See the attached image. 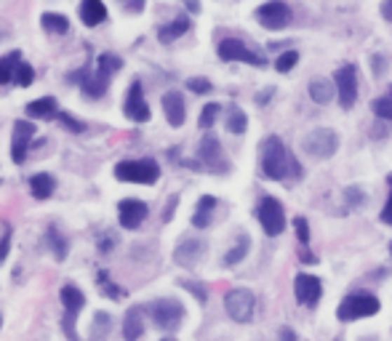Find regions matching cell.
Wrapping results in <instances>:
<instances>
[{"label":"cell","mask_w":392,"mask_h":341,"mask_svg":"<svg viewBox=\"0 0 392 341\" xmlns=\"http://www.w3.org/2000/svg\"><path fill=\"white\" fill-rule=\"evenodd\" d=\"M262 170H264L267 179H275V182L302 176V166L291 155V149L283 145L281 136H267L264 139V145H262Z\"/></svg>","instance_id":"obj_1"},{"label":"cell","mask_w":392,"mask_h":341,"mask_svg":"<svg viewBox=\"0 0 392 341\" xmlns=\"http://www.w3.org/2000/svg\"><path fill=\"white\" fill-rule=\"evenodd\" d=\"M379 312V299L374 293H350L347 299H342L337 307V317L342 323L350 320H360V317H371Z\"/></svg>","instance_id":"obj_2"},{"label":"cell","mask_w":392,"mask_h":341,"mask_svg":"<svg viewBox=\"0 0 392 341\" xmlns=\"http://www.w3.org/2000/svg\"><path fill=\"white\" fill-rule=\"evenodd\" d=\"M161 176V168L155 160H123L115 166V179L134 184H155Z\"/></svg>","instance_id":"obj_3"},{"label":"cell","mask_w":392,"mask_h":341,"mask_svg":"<svg viewBox=\"0 0 392 341\" xmlns=\"http://www.w3.org/2000/svg\"><path fill=\"white\" fill-rule=\"evenodd\" d=\"M302 149L315 160L331 158L339 149V136L334 128H312L307 136H302Z\"/></svg>","instance_id":"obj_4"},{"label":"cell","mask_w":392,"mask_h":341,"mask_svg":"<svg viewBox=\"0 0 392 341\" xmlns=\"http://www.w3.org/2000/svg\"><path fill=\"white\" fill-rule=\"evenodd\" d=\"M149 315L161 330H176L184 320V307L176 299H158L149 307Z\"/></svg>","instance_id":"obj_5"},{"label":"cell","mask_w":392,"mask_h":341,"mask_svg":"<svg viewBox=\"0 0 392 341\" xmlns=\"http://www.w3.org/2000/svg\"><path fill=\"white\" fill-rule=\"evenodd\" d=\"M254 307H257V296L248 288H232L227 296H224V309L232 320L238 323H251L254 317Z\"/></svg>","instance_id":"obj_6"},{"label":"cell","mask_w":392,"mask_h":341,"mask_svg":"<svg viewBox=\"0 0 392 341\" xmlns=\"http://www.w3.org/2000/svg\"><path fill=\"white\" fill-rule=\"evenodd\" d=\"M257 219L262 222L264 227V232L270 237L281 235L285 227V213H283V206L275 200V197H264L262 203H259L257 208Z\"/></svg>","instance_id":"obj_7"},{"label":"cell","mask_w":392,"mask_h":341,"mask_svg":"<svg viewBox=\"0 0 392 341\" xmlns=\"http://www.w3.org/2000/svg\"><path fill=\"white\" fill-rule=\"evenodd\" d=\"M334 83H337L339 105L344 109H350L358 102V69H355V65L339 67L337 75H334Z\"/></svg>","instance_id":"obj_8"},{"label":"cell","mask_w":392,"mask_h":341,"mask_svg":"<svg viewBox=\"0 0 392 341\" xmlns=\"http://www.w3.org/2000/svg\"><path fill=\"white\" fill-rule=\"evenodd\" d=\"M257 19L264 29H283L291 22V8L285 6L283 0H270V3L257 8Z\"/></svg>","instance_id":"obj_9"},{"label":"cell","mask_w":392,"mask_h":341,"mask_svg":"<svg viewBox=\"0 0 392 341\" xmlns=\"http://www.w3.org/2000/svg\"><path fill=\"white\" fill-rule=\"evenodd\" d=\"M219 56L224 59V62H245V65H254V67H262L264 65V59L254 53L251 48H245V43L235 38H227L219 43Z\"/></svg>","instance_id":"obj_10"},{"label":"cell","mask_w":392,"mask_h":341,"mask_svg":"<svg viewBox=\"0 0 392 341\" xmlns=\"http://www.w3.org/2000/svg\"><path fill=\"white\" fill-rule=\"evenodd\" d=\"M294 290H297V299L299 304H304V307H318L320 302V293H323V286H320V277L315 275H297L294 280Z\"/></svg>","instance_id":"obj_11"},{"label":"cell","mask_w":392,"mask_h":341,"mask_svg":"<svg viewBox=\"0 0 392 341\" xmlns=\"http://www.w3.org/2000/svg\"><path fill=\"white\" fill-rule=\"evenodd\" d=\"M198 158L203 166H208L211 170H227V160H224V152H222V145H219L217 136H203L201 142V149H198Z\"/></svg>","instance_id":"obj_12"},{"label":"cell","mask_w":392,"mask_h":341,"mask_svg":"<svg viewBox=\"0 0 392 341\" xmlns=\"http://www.w3.org/2000/svg\"><path fill=\"white\" fill-rule=\"evenodd\" d=\"M126 115L134 120V123H147L149 120V107L142 96V83L134 80L131 88H128V96H126Z\"/></svg>","instance_id":"obj_13"},{"label":"cell","mask_w":392,"mask_h":341,"mask_svg":"<svg viewBox=\"0 0 392 341\" xmlns=\"http://www.w3.org/2000/svg\"><path fill=\"white\" fill-rule=\"evenodd\" d=\"M32 136H35V126H29L27 120H16L14 123V145H11V158H14V163H25Z\"/></svg>","instance_id":"obj_14"},{"label":"cell","mask_w":392,"mask_h":341,"mask_svg":"<svg viewBox=\"0 0 392 341\" xmlns=\"http://www.w3.org/2000/svg\"><path fill=\"white\" fill-rule=\"evenodd\" d=\"M203 240H198V237H187V240H182L179 246H176L174 250V262L179 264V267H195L198 264V259L203 256Z\"/></svg>","instance_id":"obj_15"},{"label":"cell","mask_w":392,"mask_h":341,"mask_svg":"<svg viewBox=\"0 0 392 341\" xmlns=\"http://www.w3.org/2000/svg\"><path fill=\"white\" fill-rule=\"evenodd\" d=\"M118 213H121V224L126 229H136L147 216V206L142 200H123L118 206Z\"/></svg>","instance_id":"obj_16"},{"label":"cell","mask_w":392,"mask_h":341,"mask_svg":"<svg viewBox=\"0 0 392 341\" xmlns=\"http://www.w3.org/2000/svg\"><path fill=\"white\" fill-rule=\"evenodd\" d=\"M163 112H165V120L179 128L184 123V115H187V107H184V99L179 91H168L163 96Z\"/></svg>","instance_id":"obj_17"},{"label":"cell","mask_w":392,"mask_h":341,"mask_svg":"<svg viewBox=\"0 0 392 341\" xmlns=\"http://www.w3.org/2000/svg\"><path fill=\"white\" fill-rule=\"evenodd\" d=\"M75 78L81 80V88L88 93V96H102V93L107 91V80L109 78H104L99 69H96V72H91V69H81Z\"/></svg>","instance_id":"obj_18"},{"label":"cell","mask_w":392,"mask_h":341,"mask_svg":"<svg viewBox=\"0 0 392 341\" xmlns=\"http://www.w3.org/2000/svg\"><path fill=\"white\" fill-rule=\"evenodd\" d=\"M142 333H144V309L131 307L126 312V320H123V336H126V341H136Z\"/></svg>","instance_id":"obj_19"},{"label":"cell","mask_w":392,"mask_h":341,"mask_svg":"<svg viewBox=\"0 0 392 341\" xmlns=\"http://www.w3.org/2000/svg\"><path fill=\"white\" fill-rule=\"evenodd\" d=\"M81 19L88 27L102 25L107 19V8L102 0H81Z\"/></svg>","instance_id":"obj_20"},{"label":"cell","mask_w":392,"mask_h":341,"mask_svg":"<svg viewBox=\"0 0 392 341\" xmlns=\"http://www.w3.org/2000/svg\"><path fill=\"white\" fill-rule=\"evenodd\" d=\"M27 115L29 118H38V120H51L56 118V102L51 96H43V99H35L27 105Z\"/></svg>","instance_id":"obj_21"},{"label":"cell","mask_w":392,"mask_h":341,"mask_svg":"<svg viewBox=\"0 0 392 341\" xmlns=\"http://www.w3.org/2000/svg\"><path fill=\"white\" fill-rule=\"evenodd\" d=\"M217 208V197L211 195H203L198 200V208H195V216H192V224L198 227V229H203L211 224V210Z\"/></svg>","instance_id":"obj_22"},{"label":"cell","mask_w":392,"mask_h":341,"mask_svg":"<svg viewBox=\"0 0 392 341\" xmlns=\"http://www.w3.org/2000/svg\"><path fill=\"white\" fill-rule=\"evenodd\" d=\"M189 29V19L187 16H176L171 25H165L158 29V38H161V43H171V40L182 38L184 32Z\"/></svg>","instance_id":"obj_23"},{"label":"cell","mask_w":392,"mask_h":341,"mask_svg":"<svg viewBox=\"0 0 392 341\" xmlns=\"http://www.w3.org/2000/svg\"><path fill=\"white\" fill-rule=\"evenodd\" d=\"M307 91H310L312 102H318V105H328V102L334 99V91H337V86H331L328 80L315 78L310 86H307Z\"/></svg>","instance_id":"obj_24"},{"label":"cell","mask_w":392,"mask_h":341,"mask_svg":"<svg viewBox=\"0 0 392 341\" xmlns=\"http://www.w3.org/2000/svg\"><path fill=\"white\" fill-rule=\"evenodd\" d=\"M62 304H65L67 315H78L83 307H86V296L81 293V288L67 286V288H62Z\"/></svg>","instance_id":"obj_25"},{"label":"cell","mask_w":392,"mask_h":341,"mask_svg":"<svg viewBox=\"0 0 392 341\" xmlns=\"http://www.w3.org/2000/svg\"><path fill=\"white\" fill-rule=\"evenodd\" d=\"M54 187H56L54 176H48V173H38V176H32V179H29V189H32V195L38 197V200L51 197Z\"/></svg>","instance_id":"obj_26"},{"label":"cell","mask_w":392,"mask_h":341,"mask_svg":"<svg viewBox=\"0 0 392 341\" xmlns=\"http://www.w3.org/2000/svg\"><path fill=\"white\" fill-rule=\"evenodd\" d=\"M248 248H251V237L241 235L238 237V243H235V248H230L227 253H224V267H235L238 262H243Z\"/></svg>","instance_id":"obj_27"},{"label":"cell","mask_w":392,"mask_h":341,"mask_svg":"<svg viewBox=\"0 0 392 341\" xmlns=\"http://www.w3.org/2000/svg\"><path fill=\"white\" fill-rule=\"evenodd\" d=\"M19 51L14 53H8V56H3L0 59V83H11L14 80V72H16V67H19Z\"/></svg>","instance_id":"obj_28"},{"label":"cell","mask_w":392,"mask_h":341,"mask_svg":"<svg viewBox=\"0 0 392 341\" xmlns=\"http://www.w3.org/2000/svg\"><path fill=\"white\" fill-rule=\"evenodd\" d=\"M96 286H99V290H102V293H107V299H112V302H118V299H123V296H126V290L118 288V286L109 280L107 272H99V275H96Z\"/></svg>","instance_id":"obj_29"},{"label":"cell","mask_w":392,"mask_h":341,"mask_svg":"<svg viewBox=\"0 0 392 341\" xmlns=\"http://www.w3.org/2000/svg\"><path fill=\"white\" fill-rule=\"evenodd\" d=\"M43 27L48 29V32H67L69 29V22H67V16H62V13H43Z\"/></svg>","instance_id":"obj_30"},{"label":"cell","mask_w":392,"mask_h":341,"mask_svg":"<svg viewBox=\"0 0 392 341\" xmlns=\"http://www.w3.org/2000/svg\"><path fill=\"white\" fill-rule=\"evenodd\" d=\"M371 107H374V115H377L379 120H387V123H390L392 120V86H390V91L384 93V96H379Z\"/></svg>","instance_id":"obj_31"},{"label":"cell","mask_w":392,"mask_h":341,"mask_svg":"<svg viewBox=\"0 0 392 341\" xmlns=\"http://www.w3.org/2000/svg\"><path fill=\"white\" fill-rule=\"evenodd\" d=\"M96 65H99V67H96V69H99V72H102L104 78H109V75H115V72L121 69L123 62H121V59H118V56H115V53H102Z\"/></svg>","instance_id":"obj_32"},{"label":"cell","mask_w":392,"mask_h":341,"mask_svg":"<svg viewBox=\"0 0 392 341\" xmlns=\"http://www.w3.org/2000/svg\"><path fill=\"white\" fill-rule=\"evenodd\" d=\"M245 126H248L245 112H243V109H238V107H232L230 115H227V131H230V133H243Z\"/></svg>","instance_id":"obj_33"},{"label":"cell","mask_w":392,"mask_h":341,"mask_svg":"<svg viewBox=\"0 0 392 341\" xmlns=\"http://www.w3.org/2000/svg\"><path fill=\"white\" fill-rule=\"evenodd\" d=\"M109 330V315L107 312H96L94 326H91V341H102Z\"/></svg>","instance_id":"obj_34"},{"label":"cell","mask_w":392,"mask_h":341,"mask_svg":"<svg viewBox=\"0 0 392 341\" xmlns=\"http://www.w3.org/2000/svg\"><path fill=\"white\" fill-rule=\"evenodd\" d=\"M48 243H51V248H54V253L59 256V259H65V256H67V240L56 232V227L48 229Z\"/></svg>","instance_id":"obj_35"},{"label":"cell","mask_w":392,"mask_h":341,"mask_svg":"<svg viewBox=\"0 0 392 341\" xmlns=\"http://www.w3.org/2000/svg\"><path fill=\"white\" fill-rule=\"evenodd\" d=\"M32 78H35V69H32L29 65H19V67H16V72H14V83H16V86H22V88H25V86H29V83H32Z\"/></svg>","instance_id":"obj_36"},{"label":"cell","mask_w":392,"mask_h":341,"mask_svg":"<svg viewBox=\"0 0 392 341\" xmlns=\"http://www.w3.org/2000/svg\"><path fill=\"white\" fill-rule=\"evenodd\" d=\"M297 62H299V53L297 51H285L283 56L275 62V69H278V72H291Z\"/></svg>","instance_id":"obj_37"},{"label":"cell","mask_w":392,"mask_h":341,"mask_svg":"<svg viewBox=\"0 0 392 341\" xmlns=\"http://www.w3.org/2000/svg\"><path fill=\"white\" fill-rule=\"evenodd\" d=\"M219 105H205L203 112H201V128H211L214 126V120L219 118Z\"/></svg>","instance_id":"obj_38"},{"label":"cell","mask_w":392,"mask_h":341,"mask_svg":"<svg viewBox=\"0 0 392 341\" xmlns=\"http://www.w3.org/2000/svg\"><path fill=\"white\" fill-rule=\"evenodd\" d=\"M59 123L67 128V131H72V133H81L86 126H83V120H75L72 115H67V112H59Z\"/></svg>","instance_id":"obj_39"},{"label":"cell","mask_w":392,"mask_h":341,"mask_svg":"<svg viewBox=\"0 0 392 341\" xmlns=\"http://www.w3.org/2000/svg\"><path fill=\"white\" fill-rule=\"evenodd\" d=\"M187 88L189 91H195V93H208L214 86H211V80H205V78H189Z\"/></svg>","instance_id":"obj_40"},{"label":"cell","mask_w":392,"mask_h":341,"mask_svg":"<svg viewBox=\"0 0 392 341\" xmlns=\"http://www.w3.org/2000/svg\"><path fill=\"white\" fill-rule=\"evenodd\" d=\"M294 227H297V237H299V240H302V243H307V240H310V224L299 216L297 222H294Z\"/></svg>","instance_id":"obj_41"},{"label":"cell","mask_w":392,"mask_h":341,"mask_svg":"<svg viewBox=\"0 0 392 341\" xmlns=\"http://www.w3.org/2000/svg\"><path fill=\"white\" fill-rule=\"evenodd\" d=\"M344 200H347V203H350V206H358V203H360V200H363V192H360V189H358V187H350V189H347V192H344Z\"/></svg>","instance_id":"obj_42"},{"label":"cell","mask_w":392,"mask_h":341,"mask_svg":"<svg viewBox=\"0 0 392 341\" xmlns=\"http://www.w3.org/2000/svg\"><path fill=\"white\" fill-rule=\"evenodd\" d=\"M121 6L126 8V11L139 13L142 8H144V0H121Z\"/></svg>","instance_id":"obj_43"},{"label":"cell","mask_w":392,"mask_h":341,"mask_svg":"<svg viewBox=\"0 0 392 341\" xmlns=\"http://www.w3.org/2000/svg\"><path fill=\"white\" fill-rule=\"evenodd\" d=\"M381 222L392 227V192H390V197H387V203H384V208H381Z\"/></svg>","instance_id":"obj_44"},{"label":"cell","mask_w":392,"mask_h":341,"mask_svg":"<svg viewBox=\"0 0 392 341\" xmlns=\"http://www.w3.org/2000/svg\"><path fill=\"white\" fill-rule=\"evenodd\" d=\"M182 286H184V288H189V290H192V293H195V296H198V302H205V290L201 288V286H195V283H187V280H184V283H182Z\"/></svg>","instance_id":"obj_45"},{"label":"cell","mask_w":392,"mask_h":341,"mask_svg":"<svg viewBox=\"0 0 392 341\" xmlns=\"http://www.w3.org/2000/svg\"><path fill=\"white\" fill-rule=\"evenodd\" d=\"M8 246H11V235L6 232V235H3V240H0V262L8 256Z\"/></svg>","instance_id":"obj_46"},{"label":"cell","mask_w":392,"mask_h":341,"mask_svg":"<svg viewBox=\"0 0 392 341\" xmlns=\"http://www.w3.org/2000/svg\"><path fill=\"white\" fill-rule=\"evenodd\" d=\"M381 16H384L387 22H392V0H384V3H381Z\"/></svg>","instance_id":"obj_47"},{"label":"cell","mask_w":392,"mask_h":341,"mask_svg":"<svg viewBox=\"0 0 392 341\" xmlns=\"http://www.w3.org/2000/svg\"><path fill=\"white\" fill-rule=\"evenodd\" d=\"M281 341H297L294 330H291V328H281Z\"/></svg>","instance_id":"obj_48"},{"label":"cell","mask_w":392,"mask_h":341,"mask_svg":"<svg viewBox=\"0 0 392 341\" xmlns=\"http://www.w3.org/2000/svg\"><path fill=\"white\" fill-rule=\"evenodd\" d=\"M387 184H390V187H392V176H387Z\"/></svg>","instance_id":"obj_49"},{"label":"cell","mask_w":392,"mask_h":341,"mask_svg":"<svg viewBox=\"0 0 392 341\" xmlns=\"http://www.w3.org/2000/svg\"><path fill=\"white\" fill-rule=\"evenodd\" d=\"M161 341H174V339H161Z\"/></svg>","instance_id":"obj_50"},{"label":"cell","mask_w":392,"mask_h":341,"mask_svg":"<svg viewBox=\"0 0 392 341\" xmlns=\"http://www.w3.org/2000/svg\"><path fill=\"white\" fill-rule=\"evenodd\" d=\"M390 250H392V246H390Z\"/></svg>","instance_id":"obj_51"},{"label":"cell","mask_w":392,"mask_h":341,"mask_svg":"<svg viewBox=\"0 0 392 341\" xmlns=\"http://www.w3.org/2000/svg\"><path fill=\"white\" fill-rule=\"evenodd\" d=\"M0 35H3V32H0Z\"/></svg>","instance_id":"obj_52"}]
</instances>
